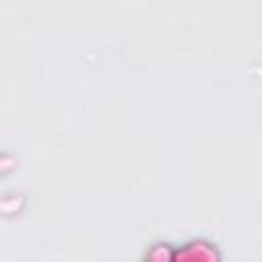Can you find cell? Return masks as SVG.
I'll use <instances>...</instances> for the list:
<instances>
[{"instance_id": "obj_1", "label": "cell", "mask_w": 262, "mask_h": 262, "mask_svg": "<svg viewBox=\"0 0 262 262\" xmlns=\"http://www.w3.org/2000/svg\"><path fill=\"white\" fill-rule=\"evenodd\" d=\"M174 260H221L217 244L205 237H192L174 248Z\"/></svg>"}, {"instance_id": "obj_2", "label": "cell", "mask_w": 262, "mask_h": 262, "mask_svg": "<svg viewBox=\"0 0 262 262\" xmlns=\"http://www.w3.org/2000/svg\"><path fill=\"white\" fill-rule=\"evenodd\" d=\"M174 248H176V246H172V244H168V242H154V244L145 250L143 258H145V260H158V262L174 260Z\"/></svg>"}]
</instances>
